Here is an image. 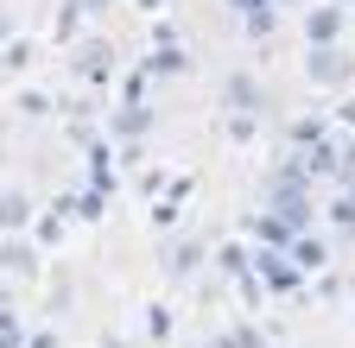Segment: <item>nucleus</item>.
Segmentation results:
<instances>
[{
    "instance_id": "3",
    "label": "nucleus",
    "mask_w": 355,
    "mask_h": 348,
    "mask_svg": "<svg viewBox=\"0 0 355 348\" xmlns=\"http://www.w3.org/2000/svg\"><path fill=\"white\" fill-rule=\"evenodd\" d=\"M336 32H343V13L336 7H318V13H311V45H330Z\"/></svg>"
},
{
    "instance_id": "7",
    "label": "nucleus",
    "mask_w": 355,
    "mask_h": 348,
    "mask_svg": "<svg viewBox=\"0 0 355 348\" xmlns=\"http://www.w3.org/2000/svg\"><path fill=\"white\" fill-rule=\"evenodd\" d=\"M184 64H191V57H184V51H171V45H159V57H153V70H159V76H171V70H184Z\"/></svg>"
},
{
    "instance_id": "15",
    "label": "nucleus",
    "mask_w": 355,
    "mask_h": 348,
    "mask_svg": "<svg viewBox=\"0 0 355 348\" xmlns=\"http://www.w3.org/2000/svg\"><path fill=\"white\" fill-rule=\"evenodd\" d=\"M146 7H159V0H146Z\"/></svg>"
},
{
    "instance_id": "5",
    "label": "nucleus",
    "mask_w": 355,
    "mask_h": 348,
    "mask_svg": "<svg viewBox=\"0 0 355 348\" xmlns=\"http://www.w3.org/2000/svg\"><path fill=\"white\" fill-rule=\"evenodd\" d=\"M197 253H203L197 241H184V247H171V253H165V273H171V279H184V273L197 266Z\"/></svg>"
},
{
    "instance_id": "8",
    "label": "nucleus",
    "mask_w": 355,
    "mask_h": 348,
    "mask_svg": "<svg viewBox=\"0 0 355 348\" xmlns=\"http://www.w3.org/2000/svg\"><path fill=\"white\" fill-rule=\"evenodd\" d=\"M26 215H32V203H26L19 190H7V228H19V222H26Z\"/></svg>"
},
{
    "instance_id": "13",
    "label": "nucleus",
    "mask_w": 355,
    "mask_h": 348,
    "mask_svg": "<svg viewBox=\"0 0 355 348\" xmlns=\"http://www.w3.org/2000/svg\"><path fill=\"white\" fill-rule=\"evenodd\" d=\"M235 342H241V348H266V342H260V336H254V329H241V336H235Z\"/></svg>"
},
{
    "instance_id": "14",
    "label": "nucleus",
    "mask_w": 355,
    "mask_h": 348,
    "mask_svg": "<svg viewBox=\"0 0 355 348\" xmlns=\"http://www.w3.org/2000/svg\"><path fill=\"white\" fill-rule=\"evenodd\" d=\"M235 7H260V0H235Z\"/></svg>"
},
{
    "instance_id": "11",
    "label": "nucleus",
    "mask_w": 355,
    "mask_h": 348,
    "mask_svg": "<svg viewBox=\"0 0 355 348\" xmlns=\"http://www.w3.org/2000/svg\"><path fill=\"white\" fill-rule=\"evenodd\" d=\"M32 64V45H19V38H13V45H7V70H26Z\"/></svg>"
},
{
    "instance_id": "12",
    "label": "nucleus",
    "mask_w": 355,
    "mask_h": 348,
    "mask_svg": "<svg viewBox=\"0 0 355 348\" xmlns=\"http://www.w3.org/2000/svg\"><path fill=\"white\" fill-rule=\"evenodd\" d=\"M330 215H336L343 228H355V203H349V196H343V203H330Z\"/></svg>"
},
{
    "instance_id": "1",
    "label": "nucleus",
    "mask_w": 355,
    "mask_h": 348,
    "mask_svg": "<svg viewBox=\"0 0 355 348\" xmlns=\"http://www.w3.org/2000/svg\"><path fill=\"white\" fill-rule=\"evenodd\" d=\"M304 76H311V82H349V76H355V64H349L343 51H330V45H311Z\"/></svg>"
},
{
    "instance_id": "2",
    "label": "nucleus",
    "mask_w": 355,
    "mask_h": 348,
    "mask_svg": "<svg viewBox=\"0 0 355 348\" xmlns=\"http://www.w3.org/2000/svg\"><path fill=\"white\" fill-rule=\"evenodd\" d=\"M260 259V273H266V285L273 291H298V266H279V247H266V253H254Z\"/></svg>"
},
{
    "instance_id": "10",
    "label": "nucleus",
    "mask_w": 355,
    "mask_h": 348,
    "mask_svg": "<svg viewBox=\"0 0 355 348\" xmlns=\"http://www.w3.org/2000/svg\"><path fill=\"white\" fill-rule=\"evenodd\" d=\"M146 120H153L146 108H127V114H121V134H146Z\"/></svg>"
},
{
    "instance_id": "6",
    "label": "nucleus",
    "mask_w": 355,
    "mask_h": 348,
    "mask_svg": "<svg viewBox=\"0 0 355 348\" xmlns=\"http://www.w3.org/2000/svg\"><path fill=\"white\" fill-rule=\"evenodd\" d=\"M292 259L311 273V266H324V247H318V241H292Z\"/></svg>"
},
{
    "instance_id": "9",
    "label": "nucleus",
    "mask_w": 355,
    "mask_h": 348,
    "mask_svg": "<svg viewBox=\"0 0 355 348\" xmlns=\"http://www.w3.org/2000/svg\"><path fill=\"white\" fill-rule=\"evenodd\" d=\"M7 273H32V247H19V241L7 247Z\"/></svg>"
},
{
    "instance_id": "4",
    "label": "nucleus",
    "mask_w": 355,
    "mask_h": 348,
    "mask_svg": "<svg viewBox=\"0 0 355 348\" xmlns=\"http://www.w3.org/2000/svg\"><path fill=\"white\" fill-rule=\"evenodd\" d=\"M222 102H229V108H241V114H248V108L260 102V89H254V76H229V89H222Z\"/></svg>"
}]
</instances>
